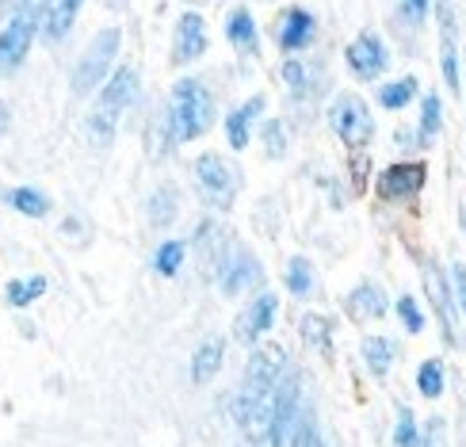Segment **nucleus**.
<instances>
[{
    "mask_svg": "<svg viewBox=\"0 0 466 447\" xmlns=\"http://www.w3.org/2000/svg\"><path fill=\"white\" fill-rule=\"evenodd\" d=\"M196 188L215 210H229L241 191V168H233L222 153H203L196 161Z\"/></svg>",
    "mask_w": 466,
    "mask_h": 447,
    "instance_id": "obj_4",
    "label": "nucleus"
},
{
    "mask_svg": "<svg viewBox=\"0 0 466 447\" xmlns=\"http://www.w3.org/2000/svg\"><path fill=\"white\" fill-rule=\"evenodd\" d=\"M424 177H429V165L424 161H398L386 172H379V196L386 203H398V199H410L424 188Z\"/></svg>",
    "mask_w": 466,
    "mask_h": 447,
    "instance_id": "obj_11",
    "label": "nucleus"
},
{
    "mask_svg": "<svg viewBox=\"0 0 466 447\" xmlns=\"http://www.w3.org/2000/svg\"><path fill=\"white\" fill-rule=\"evenodd\" d=\"M226 38L238 50H257V19L248 8H233L226 15Z\"/></svg>",
    "mask_w": 466,
    "mask_h": 447,
    "instance_id": "obj_21",
    "label": "nucleus"
},
{
    "mask_svg": "<svg viewBox=\"0 0 466 447\" xmlns=\"http://www.w3.org/2000/svg\"><path fill=\"white\" fill-rule=\"evenodd\" d=\"M462 226H466V203H462Z\"/></svg>",
    "mask_w": 466,
    "mask_h": 447,
    "instance_id": "obj_42",
    "label": "nucleus"
},
{
    "mask_svg": "<svg viewBox=\"0 0 466 447\" xmlns=\"http://www.w3.org/2000/svg\"><path fill=\"white\" fill-rule=\"evenodd\" d=\"M260 138H264V146H268V157H276V161H279L283 153H287V130H283L279 119H264Z\"/></svg>",
    "mask_w": 466,
    "mask_h": 447,
    "instance_id": "obj_31",
    "label": "nucleus"
},
{
    "mask_svg": "<svg viewBox=\"0 0 466 447\" xmlns=\"http://www.w3.org/2000/svg\"><path fill=\"white\" fill-rule=\"evenodd\" d=\"M424 290H429V299H432L436 314H440L443 337H448V344H455L459 340V333H455V295H451V287H448V279H443V271L436 264L424 268Z\"/></svg>",
    "mask_w": 466,
    "mask_h": 447,
    "instance_id": "obj_16",
    "label": "nucleus"
},
{
    "mask_svg": "<svg viewBox=\"0 0 466 447\" xmlns=\"http://www.w3.org/2000/svg\"><path fill=\"white\" fill-rule=\"evenodd\" d=\"M344 62L352 69L356 81H379L390 69V50L382 46V38L375 31H360L344 50Z\"/></svg>",
    "mask_w": 466,
    "mask_h": 447,
    "instance_id": "obj_9",
    "label": "nucleus"
},
{
    "mask_svg": "<svg viewBox=\"0 0 466 447\" xmlns=\"http://www.w3.org/2000/svg\"><path fill=\"white\" fill-rule=\"evenodd\" d=\"M429 15V0H401L398 5V24L401 27H420Z\"/></svg>",
    "mask_w": 466,
    "mask_h": 447,
    "instance_id": "obj_33",
    "label": "nucleus"
},
{
    "mask_svg": "<svg viewBox=\"0 0 466 447\" xmlns=\"http://www.w3.org/2000/svg\"><path fill=\"white\" fill-rule=\"evenodd\" d=\"M207 54V19L199 12H184L172 31V66H191Z\"/></svg>",
    "mask_w": 466,
    "mask_h": 447,
    "instance_id": "obj_12",
    "label": "nucleus"
},
{
    "mask_svg": "<svg viewBox=\"0 0 466 447\" xmlns=\"http://www.w3.org/2000/svg\"><path fill=\"white\" fill-rule=\"evenodd\" d=\"M222 356H226V340L222 337H207L196 348V356H191V382L203 386V382L215 379L222 371Z\"/></svg>",
    "mask_w": 466,
    "mask_h": 447,
    "instance_id": "obj_19",
    "label": "nucleus"
},
{
    "mask_svg": "<svg viewBox=\"0 0 466 447\" xmlns=\"http://www.w3.org/2000/svg\"><path fill=\"white\" fill-rule=\"evenodd\" d=\"M268 107L264 96H248L245 104H238L229 115H226V142L233 146V153H241L248 146V130H252V119Z\"/></svg>",
    "mask_w": 466,
    "mask_h": 447,
    "instance_id": "obj_17",
    "label": "nucleus"
},
{
    "mask_svg": "<svg viewBox=\"0 0 466 447\" xmlns=\"http://www.w3.org/2000/svg\"><path fill=\"white\" fill-rule=\"evenodd\" d=\"M440 96L436 92H429V96H424V104H420V142L424 146H429L432 138H436V134H440Z\"/></svg>",
    "mask_w": 466,
    "mask_h": 447,
    "instance_id": "obj_30",
    "label": "nucleus"
},
{
    "mask_svg": "<svg viewBox=\"0 0 466 447\" xmlns=\"http://www.w3.org/2000/svg\"><path fill=\"white\" fill-rule=\"evenodd\" d=\"M184 257H187V245L184 241H165L161 249H157V257H153V268H157V276H177V271L184 268Z\"/></svg>",
    "mask_w": 466,
    "mask_h": 447,
    "instance_id": "obj_27",
    "label": "nucleus"
},
{
    "mask_svg": "<svg viewBox=\"0 0 466 447\" xmlns=\"http://www.w3.org/2000/svg\"><path fill=\"white\" fill-rule=\"evenodd\" d=\"M119 46H123V31L119 27L96 31V38L88 43V50L81 54V62H76V69H73V92L76 96H88L96 85L107 81L111 62H115V54H119Z\"/></svg>",
    "mask_w": 466,
    "mask_h": 447,
    "instance_id": "obj_3",
    "label": "nucleus"
},
{
    "mask_svg": "<svg viewBox=\"0 0 466 447\" xmlns=\"http://www.w3.org/2000/svg\"><path fill=\"white\" fill-rule=\"evenodd\" d=\"M348 314H352L356 321H375L386 314V295H382V287L371 283V279H363L352 295H348Z\"/></svg>",
    "mask_w": 466,
    "mask_h": 447,
    "instance_id": "obj_18",
    "label": "nucleus"
},
{
    "mask_svg": "<svg viewBox=\"0 0 466 447\" xmlns=\"http://www.w3.org/2000/svg\"><path fill=\"white\" fill-rule=\"evenodd\" d=\"M420 447H448V429H443V417H432V421H429Z\"/></svg>",
    "mask_w": 466,
    "mask_h": 447,
    "instance_id": "obj_36",
    "label": "nucleus"
},
{
    "mask_svg": "<svg viewBox=\"0 0 466 447\" xmlns=\"http://www.w3.org/2000/svg\"><path fill=\"white\" fill-rule=\"evenodd\" d=\"M215 127V96L196 76H184L172 88L168 104V142H196Z\"/></svg>",
    "mask_w": 466,
    "mask_h": 447,
    "instance_id": "obj_1",
    "label": "nucleus"
},
{
    "mask_svg": "<svg viewBox=\"0 0 466 447\" xmlns=\"http://www.w3.org/2000/svg\"><path fill=\"white\" fill-rule=\"evenodd\" d=\"M138 100V69L134 66H119L115 69L100 96H96V104H92V115H88V138L96 146H107L115 138V127H119L123 119V111Z\"/></svg>",
    "mask_w": 466,
    "mask_h": 447,
    "instance_id": "obj_2",
    "label": "nucleus"
},
{
    "mask_svg": "<svg viewBox=\"0 0 466 447\" xmlns=\"http://www.w3.org/2000/svg\"><path fill=\"white\" fill-rule=\"evenodd\" d=\"M306 447H325V443H321L318 436H309V443H306Z\"/></svg>",
    "mask_w": 466,
    "mask_h": 447,
    "instance_id": "obj_41",
    "label": "nucleus"
},
{
    "mask_svg": "<svg viewBox=\"0 0 466 447\" xmlns=\"http://www.w3.org/2000/svg\"><path fill=\"white\" fill-rule=\"evenodd\" d=\"M46 295V279L43 276H27V279H12L8 290H5V302L15 306V310H24L31 306L35 299H43Z\"/></svg>",
    "mask_w": 466,
    "mask_h": 447,
    "instance_id": "obj_24",
    "label": "nucleus"
},
{
    "mask_svg": "<svg viewBox=\"0 0 466 447\" xmlns=\"http://www.w3.org/2000/svg\"><path fill=\"white\" fill-rule=\"evenodd\" d=\"M81 8H85V0H43L38 12H35V24H38L43 43H62V38L73 31Z\"/></svg>",
    "mask_w": 466,
    "mask_h": 447,
    "instance_id": "obj_13",
    "label": "nucleus"
},
{
    "mask_svg": "<svg viewBox=\"0 0 466 447\" xmlns=\"http://www.w3.org/2000/svg\"><path fill=\"white\" fill-rule=\"evenodd\" d=\"M287 375V352L279 344H257L252 348V356H248V367H245V382H241V391L245 398H264V394H276V386L279 379Z\"/></svg>",
    "mask_w": 466,
    "mask_h": 447,
    "instance_id": "obj_6",
    "label": "nucleus"
},
{
    "mask_svg": "<svg viewBox=\"0 0 466 447\" xmlns=\"http://www.w3.org/2000/svg\"><path fill=\"white\" fill-rule=\"evenodd\" d=\"M8 119H12V115H8V104H5V100H0V134H5V130H8Z\"/></svg>",
    "mask_w": 466,
    "mask_h": 447,
    "instance_id": "obj_39",
    "label": "nucleus"
},
{
    "mask_svg": "<svg viewBox=\"0 0 466 447\" xmlns=\"http://www.w3.org/2000/svg\"><path fill=\"white\" fill-rule=\"evenodd\" d=\"M314 35H318V19L309 15L306 8H287L279 15V27H276V43L283 54L295 57L299 50H306L309 43H314Z\"/></svg>",
    "mask_w": 466,
    "mask_h": 447,
    "instance_id": "obj_14",
    "label": "nucleus"
},
{
    "mask_svg": "<svg viewBox=\"0 0 466 447\" xmlns=\"http://www.w3.org/2000/svg\"><path fill=\"white\" fill-rule=\"evenodd\" d=\"M440 69H443V81H448V88L459 92L462 81H459V46H455V12H451V0H440Z\"/></svg>",
    "mask_w": 466,
    "mask_h": 447,
    "instance_id": "obj_15",
    "label": "nucleus"
},
{
    "mask_svg": "<svg viewBox=\"0 0 466 447\" xmlns=\"http://www.w3.org/2000/svg\"><path fill=\"white\" fill-rule=\"evenodd\" d=\"M451 295H455V306L466 314V264H451Z\"/></svg>",
    "mask_w": 466,
    "mask_h": 447,
    "instance_id": "obj_35",
    "label": "nucleus"
},
{
    "mask_svg": "<svg viewBox=\"0 0 466 447\" xmlns=\"http://www.w3.org/2000/svg\"><path fill=\"white\" fill-rule=\"evenodd\" d=\"M5 8H12V12H19V8H27V0H0Z\"/></svg>",
    "mask_w": 466,
    "mask_h": 447,
    "instance_id": "obj_40",
    "label": "nucleus"
},
{
    "mask_svg": "<svg viewBox=\"0 0 466 447\" xmlns=\"http://www.w3.org/2000/svg\"><path fill=\"white\" fill-rule=\"evenodd\" d=\"M187 5H203V0H187Z\"/></svg>",
    "mask_w": 466,
    "mask_h": 447,
    "instance_id": "obj_43",
    "label": "nucleus"
},
{
    "mask_svg": "<svg viewBox=\"0 0 466 447\" xmlns=\"http://www.w3.org/2000/svg\"><path fill=\"white\" fill-rule=\"evenodd\" d=\"M279 73H283V81H287L290 88H302V85H306V69H302V62H295V57H287Z\"/></svg>",
    "mask_w": 466,
    "mask_h": 447,
    "instance_id": "obj_37",
    "label": "nucleus"
},
{
    "mask_svg": "<svg viewBox=\"0 0 466 447\" xmlns=\"http://www.w3.org/2000/svg\"><path fill=\"white\" fill-rule=\"evenodd\" d=\"M35 35H38V24H35V12L31 8H19L5 31H0V76H8L15 73L19 66H24V57L35 43Z\"/></svg>",
    "mask_w": 466,
    "mask_h": 447,
    "instance_id": "obj_8",
    "label": "nucleus"
},
{
    "mask_svg": "<svg viewBox=\"0 0 466 447\" xmlns=\"http://www.w3.org/2000/svg\"><path fill=\"white\" fill-rule=\"evenodd\" d=\"M417 391L424 398H440L443 394V363L440 360H424L417 371Z\"/></svg>",
    "mask_w": 466,
    "mask_h": 447,
    "instance_id": "obj_28",
    "label": "nucleus"
},
{
    "mask_svg": "<svg viewBox=\"0 0 466 447\" xmlns=\"http://www.w3.org/2000/svg\"><path fill=\"white\" fill-rule=\"evenodd\" d=\"M363 360H367V371L386 379L390 375V367H394V340H386V337H367L363 340Z\"/></svg>",
    "mask_w": 466,
    "mask_h": 447,
    "instance_id": "obj_22",
    "label": "nucleus"
},
{
    "mask_svg": "<svg viewBox=\"0 0 466 447\" xmlns=\"http://www.w3.org/2000/svg\"><path fill=\"white\" fill-rule=\"evenodd\" d=\"M398 314H401V321H405V329H410V333H424V314H420L417 299L401 295V299H398Z\"/></svg>",
    "mask_w": 466,
    "mask_h": 447,
    "instance_id": "obj_34",
    "label": "nucleus"
},
{
    "mask_svg": "<svg viewBox=\"0 0 466 447\" xmlns=\"http://www.w3.org/2000/svg\"><path fill=\"white\" fill-rule=\"evenodd\" d=\"M149 226H168V222H177V215H180V188L177 184H161L157 191L149 196Z\"/></svg>",
    "mask_w": 466,
    "mask_h": 447,
    "instance_id": "obj_20",
    "label": "nucleus"
},
{
    "mask_svg": "<svg viewBox=\"0 0 466 447\" xmlns=\"http://www.w3.org/2000/svg\"><path fill=\"white\" fill-rule=\"evenodd\" d=\"M260 279H264L260 260L252 257L245 245L229 241V245H226V257H222V268H218V287H222V295L238 299V295H245V290L260 287Z\"/></svg>",
    "mask_w": 466,
    "mask_h": 447,
    "instance_id": "obj_7",
    "label": "nucleus"
},
{
    "mask_svg": "<svg viewBox=\"0 0 466 447\" xmlns=\"http://www.w3.org/2000/svg\"><path fill=\"white\" fill-rule=\"evenodd\" d=\"M302 329V340L309 344V348H318V352H329V321L321 318V314H306L302 321H299Z\"/></svg>",
    "mask_w": 466,
    "mask_h": 447,
    "instance_id": "obj_29",
    "label": "nucleus"
},
{
    "mask_svg": "<svg viewBox=\"0 0 466 447\" xmlns=\"http://www.w3.org/2000/svg\"><path fill=\"white\" fill-rule=\"evenodd\" d=\"M287 290L295 299H306L309 290H314V264H309L306 257H295L287 264Z\"/></svg>",
    "mask_w": 466,
    "mask_h": 447,
    "instance_id": "obj_26",
    "label": "nucleus"
},
{
    "mask_svg": "<svg viewBox=\"0 0 466 447\" xmlns=\"http://www.w3.org/2000/svg\"><path fill=\"white\" fill-rule=\"evenodd\" d=\"M329 127H333L337 138L352 149H363L375 138V115L367 107L363 96H356V92H340L333 100V107H329Z\"/></svg>",
    "mask_w": 466,
    "mask_h": 447,
    "instance_id": "obj_5",
    "label": "nucleus"
},
{
    "mask_svg": "<svg viewBox=\"0 0 466 447\" xmlns=\"http://www.w3.org/2000/svg\"><path fill=\"white\" fill-rule=\"evenodd\" d=\"M352 172H356V177H352V188H356V196H360V191H363V172H367V161L360 157V165H352Z\"/></svg>",
    "mask_w": 466,
    "mask_h": 447,
    "instance_id": "obj_38",
    "label": "nucleus"
},
{
    "mask_svg": "<svg viewBox=\"0 0 466 447\" xmlns=\"http://www.w3.org/2000/svg\"><path fill=\"white\" fill-rule=\"evenodd\" d=\"M5 203L12 210H19V215H27V218H43L50 210V199L43 196V191H35V188H12V191H5Z\"/></svg>",
    "mask_w": 466,
    "mask_h": 447,
    "instance_id": "obj_23",
    "label": "nucleus"
},
{
    "mask_svg": "<svg viewBox=\"0 0 466 447\" xmlns=\"http://www.w3.org/2000/svg\"><path fill=\"white\" fill-rule=\"evenodd\" d=\"M394 447H420V432H417V421L413 413L401 405L398 413V429H394Z\"/></svg>",
    "mask_w": 466,
    "mask_h": 447,
    "instance_id": "obj_32",
    "label": "nucleus"
},
{
    "mask_svg": "<svg viewBox=\"0 0 466 447\" xmlns=\"http://www.w3.org/2000/svg\"><path fill=\"white\" fill-rule=\"evenodd\" d=\"M413 96H417V76H401V81H390L379 88V104L386 111H401V107H410Z\"/></svg>",
    "mask_w": 466,
    "mask_h": 447,
    "instance_id": "obj_25",
    "label": "nucleus"
},
{
    "mask_svg": "<svg viewBox=\"0 0 466 447\" xmlns=\"http://www.w3.org/2000/svg\"><path fill=\"white\" fill-rule=\"evenodd\" d=\"M276 310H279V299L271 295V290H260V295L238 314V321H233V337H238L241 344L257 348L264 340V333L271 329V321H276Z\"/></svg>",
    "mask_w": 466,
    "mask_h": 447,
    "instance_id": "obj_10",
    "label": "nucleus"
}]
</instances>
